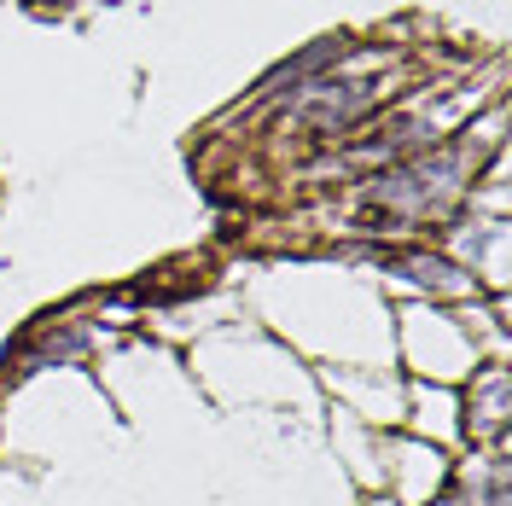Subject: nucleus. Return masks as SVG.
<instances>
[{
  "label": "nucleus",
  "instance_id": "nucleus-2",
  "mask_svg": "<svg viewBox=\"0 0 512 506\" xmlns=\"http://www.w3.org/2000/svg\"><path fill=\"white\" fill-rule=\"evenodd\" d=\"M373 99H379V82H361V76H315L309 88H297V94L286 99V111L297 123L344 128V123H355Z\"/></svg>",
  "mask_w": 512,
  "mask_h": 506
},
{
  "label": "nucleus",
  "instance_id": "nucleus-5",
  "mask_svg": "<svg viewBox=\"0 0 512 506\" xmlns=\"http://www.w3.org/2000/svg\"><path fill=\"white\" fill-rule=\"evenodd\" d=\"M408 146H431V123H419V117H402V123L384 128L379 140L355 146L350 158H355V163H373V158H396V152H408Z\"/></svg>",
  "mask_w": 512,
  "mask_h": 506
},
{
  "label": "nucleus",
  "instance_id": "nucleus-3",
  "mask_svg": "<svg viewBox=\"0 0 512 506\" xmlns=\"http://www.w3.org/2000/svg\"><path fill=\"white\" fill-rule=\"evenodd\" d=\"M344 53H350V41H338V35H332V41H315L309 53H297V59H286L280 70H268V76H262L256 88H262V94H286V88L297 94V88H309V82H315L320 70H326V64H338Z\"/></svg>",
  "mask_w": 512,
  "mask_h": 506
},
{
  "label": "nucleus",
  "instance_id": "nucleus-7",
  "mask_svg": "<svg viewBox=\"0 0 512 506\" xmlns=\"http://www.w3.org/2000/svg\"><path fill=\"white\" fill-rule=\"evenodd\" d=\"M501 396H507V384L489 379V390H483V402H489V419H501Z\"/></svg>",
  "mask_w": 512,
  "mask_h": 506
},
{
  "label": "nucleus",
  "instance_id": "nucleus-4",
  "mask_svg": "<svg viewBox=\"0 0 512 506\" xmlns=\"http://www.w3.org/2000/svg\"><path fill=\"white\" fill-rule=\"evenodd\" d=\"M402 280H414V285H431V291H466V274L448 262V256H425V251H408V256H396L390 262Z\"/></svg>",
  "mask_w": 512,
  "mask_h": 506
},
{
  "label": "nucleus",
  "instance_id": "nucleus-6",
  "mask_svg": "<svg viewBox=\"0 0 512 506\" xmlns=\"http://www.w3.org/2000/svg\"><path fill=\"white\" fill-rule=\"evenodd\" d=\"M472 506H507V472H495V477H489V489H483V495H478Z\"/></svg>",
  "mask_w": 512,
  "mask_h": 506
},
{
  "label": "nucleus",
  "instance_id": "nucleus-1",
  "mask_svg": "<svg viewBox=\"0 0 512 506\" xmlns=\"http://www.w3.org/2000/svg\"><path fill=\"white\" fill-rule=\"evenodd\" d=\"M460 169H466V158H460V152L414 158V163H402V169H390V175H379L373 198H379V204H390V210H402V216H425V210H437L448 192L460 187V181H454Z\"/></svg>",
  "mask_w": 512,
  "mask_h": 506
}]
</instances>
